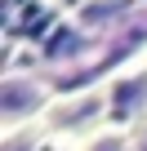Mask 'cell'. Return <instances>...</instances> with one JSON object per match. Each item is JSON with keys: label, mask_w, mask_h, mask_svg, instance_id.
<instances>
[{"label": "cell", "mask_w": 147, "mask_h": 151, "mask_svg": "<svg viewBox=\"0 0 147 151\" xmlns=\"http://www.w3.org/2000/svg\"><path fill=\"white\" fill-rule=\"evenodd\" d=\"M49 80L36 71H5V80H0V129H5V138H18V129L45 111H54L49 102Z\"/></svg>", "instance_id": "obj_1"}, {"label": "cell", "mask_w": 147, "mask_h": 151, "mask_svg": "<svg viewBox=\"0 0 147 151\" xmlns=\"http://www.w3.org/2000/svg\"><path fill=\"white\" fill-rule=\"evenodd\" d=\"M107 107L112 111H138V107H147V71L116 76V80L107 85Z\"/></svg>", "instance_id": "obj_2"}, {"label": "cell", "mask_w": 147, "mask_h": 151, "mask_svg": "<svg viewBox=\"0 0 147 151\" xmlns=\"http://www.w3.org/2000/svg\"><path fill=\"white\" fill-rule=\"evenodd\" d=\"M76 151H134V133H125V129H94Z\"/></svg>", "instance_id": "obj_3"}, {"label": "cell", "mask_w": 147, "mask_h": 151, "mask_svg": "<svg viewBox=\"0 0 147 151\" xmlns=\"http://www.w3.org/2000/svg\"><path fill=\"white\" fill-rule=\"evenodd\" d=\"M5 151H40V138H5Z\"/></svg>", "instance_id": "obj_4"}, {"label": "cell", "mask_w": 147, "mask_h": 151, "mask_svg": "<svg viewBox=\"0 0 147 151\" xmlns=\"http://www.w3.org/2000/svg\"><path fill=\"white\" fill-rule=\"evenodd\" d=\"M134 151H147V129H138V133H134Z\"/></svg>", "instance_id": "obj_5"}, {"label": "cell", "mask_w": 147, "mask_h": 151, "mask_svg": "<svg viewBox=\"0 0 147 151\" xmlns=\"http://www.w3.org/2000/svg\"><path fill=\"white\" fill-rule=\"evenodd\" d=\"M62 151H76V147H62Z\"/></svg>", "instance_id": "obj_6"}]
</instances>
